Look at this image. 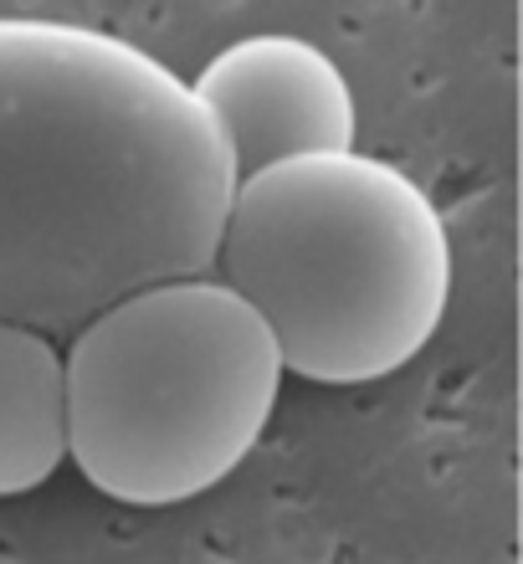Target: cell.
Instances as JSON below:
<instances>
[{
  "mask_svg": "<svg viewBox=\"0 0 523 564\" xmlns=\"http://www.w3.org/2000/svg\"><path fill=\"white\" fill-rule=\"evenodd\" d=\"M231 144L113 31L0 15V324L73 339L150 282L216 268Z\"/></svg>",
  "mask_w": 523,
  "mask_h": 564,
  "instance_id": "cell-1",
  "label": "cell"
},
{
  "mask_svg": "<svg viewBox=\"0 0 523 564\" xmlns=\"http://www.w3.org/2000/svg\"><path fill=\"white\" fill-rule=\"evenodd\" d=\"M283 349V370L364 386L432 344L451 303L447 221L401 164L359 149L237 175L216 247Z\"/></svg>",
  "mask_w": 523,
  "mask_h": 564,
  "instance_id": "cell-2",
  "label": "cell"
},
{
  "mask_svg": "<svg viewBox=\"0 0 523 564\" xmlns=\"http://www.w3.org/2000/svg\"><path fill=\"white\" fill-rule=\"evenodd\" d=\"M268 318L216 272L123 293L62 355L67 452L103 498L165 508L237 473L283 390Z\"/></svg>",
  "mask_w": 523,
  "mask_h": 564,
  "instance_id": "cell-3",
  "label": "cell"
},
{
  "mask_svg": "<svg viewBox=\"0 0 523 564\" xmlns=\"http://www.w3.org/2000/svg\"><path fill=\"white\" fill-rule=\"evenodd\" d=\"M185 83L226 134L237 175L268 170L293 154L355 149V88L345 67L308 36L293 31L241 36Z\"/></svg>",
  "mask_w": 523,
  "mask_h": 564,
  "instance_id": "cell-4",
  "label": "cell"
},
{
  "mask_svg": "<svg viewBox=\"0 0 523 564\" xmlns=\"http://www.w3.org/2000/svg\"><path fill=\"white\" fill-rule=\"evenodd\" d=\"M67 457L62 349L36 328L0 324V498L42 488Z\"/></svg>",
  "mask_w": 523,
  "mask_h": 564,
  "instance_id": "cell-5",
  "label": "cell"
}]
</instances>
